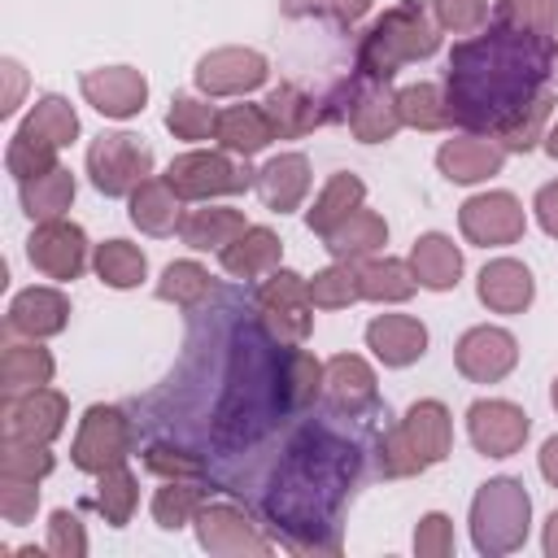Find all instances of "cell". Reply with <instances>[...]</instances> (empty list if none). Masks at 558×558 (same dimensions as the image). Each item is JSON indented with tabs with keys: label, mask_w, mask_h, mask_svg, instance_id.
Listing matches in <instances>:
<instances>
[{
	"label": "cell",
	"mask_w": 558,
	"mask_h": 558,
	"mask_svg": "<svg viewBox=\"0 0 558 558\" xmlns=\"http://www.w3.org/2000/svg\"><path fill=\"white\" fill-rule=\"evenodd\" d=\"M554 35L493 22L449 48L445 105L449 122L471 135H493L514 109L549 87L554 74Z\"/></svg>",
	"instance_id": "1"
},
{
	"label": "cell",
	"mask_w": 558,
	"mask_h": 558,
	"mask_svg": "<svg viewBox=\"0 0 558 558\" xmlns=\"http://www.w3.org/2000/svg\"><path fill=\"white\" fill-rule=\"evenodd\" d=\"M440 26L427 0L388 4L357 39V74L371 83H392V74L410 61H427L440 48Z\"/></svg>",
	"instance_id": "2"
},
{
	"label": "cell",
	"mask_w": 558,
	"mask_h": 558,
	"mask_svg": "<svg viewBox=\"0 0 558 558\" xmlns=\"http://www.w3.org/2000/svg\"><path fill=\"white\" fill-rule=\"evenodd\" d=\"M449 449H453V418L445 401L427 397V401H414L401 414V423L379 436V471L388 480H410L445 462Z\"/></svg>",
	"instance_id": "3"
},
{
	"label": "cell",
	"mask_w": 558,
	"mask_h": 558,
	"mask_svg": "<svg viewBox=\"0 0 558 558\" xmlns=\"http://www.w3.org/2000/svg\"><path fill=\"white\" fill-rule=\"evenodd\" d=\"M532 532V497L523 480L514 475H493L475 488L471 497V545L484 558H501L523 549Z\"/></svg>",
	"instance_id": "4"
},
{
	"label": "cell",
	"mask_w": 558,
	"mask_h": 558,
	"mask_svg": "<svg viewBox=\"0 0 558 558\" xmlns=\"http://www.w3.org/2000/svg\"><path fill=\"white\" fill-rule=\"evenodd\" d=\"M166 179L183 201H214V196L248 192L257 170L235 161V153H227V148H192V153H179L170 161Z\"/></svg>",
	"instance_id": "5"
},
{
	"label": "cell",
	"mask_w": 558,
	"mask_h": 558,
	"mask_svg": "<svg viewBox=\"0 0 558 558\" xmlns=\"http://www.w3.org/2000/svg\"><path fill=\"white\" fill-rule=\"evenodd\" d=\"M253 301H257L262 327H266L279 344H301V340H310V331H314V301H310L305 275H296V270H288V266H275V270L257 283Z\"/></svg>",
	"instance_id": "6"
},
{
	"label": "cell",
	"mask_w": 558,
	"mask_h": 558,
	"mask_svg": "<svg viewBox=\"0 0 558 558\" xmlns=\"http://www.w3.org/2000/svg\"><path fill=\"white\" fill-rule=\"evenodd\" d=\"M87 174L100 196H131L153 174V148L131 131H105L87 144Z\"/></svg>",
	"instance_id": "7"
},
{
	"label": "cell",
	"mask_w": 558,
	"mask_h": 558,
	"mask_svg": "<svg viewBox=\"0 0 558 558\" xmlns=\"http://www.w3.org/2000/svg\"><path fill=\"white\" fill-rule=\"evenodd\" d=\"M135 449V427L118 405H87L70 445V462L87 475H105L122 466Z\"/></svg>",
	"instance_id": "8"
},
{
	"label": "cell",
	"mask_w": 558,
	"mask_h": 558,
	"mask_svg": "<svg viewBox=\"0 0 558 558\" xmlns=\"http://www.w3.org/2000/svg\"><path fill=\"white\" fill-rule=\"evenodd\" d=\"M458 231L466 235V244L475 248H501L523 240L527 231V214L523 201L514 192H475L462 201L458 209Z\"/></svg>",
	"instance_id": "9"
},
{
	"label": "cell",
	"mask_w": 558,
	"mask_h": 558,
	"mask_svg": "<svg viewBox=\"0 0 558 558\" xmlns=\"http://www.w3.org/2000/svg\"><path fill=\"white\" fill-rule=\"evenodd\" d=\"M192 78H196V92L209 96V100H222V96H248V92H257V87L270 78V61H266L257 48L227 44V48L205 52V57L196 61Z\"/></svg>",
	"instance_id": "10"
},
{
	"label": "cell",
	"mask_w": 558,
	"mask_h": 558,
	"mask_svg": "<svg viewBox=\"0 0 558 558\" xmlns=\"http://www.w3.org/2000/svg\"><path fill=\"white\" fill-rule=\"evenodd\" d=\"M70 401L57 388H26V392H4L0 401V427L9 440H39L52 445L65 432Z\"/></svg>",
	"instance_id": "11"
},
{
	"label": "cell",
	"mask_w": 558,
	"mask_h": 558,
	"mask_svg": "<svg viewBox=\"0 0 558 558\" xmlns=\"http://www.w3.org/2000/svg\"><path fill=\"white\" fill-rule=\"evenodd\" d=\"M340 96H344L340 118L349 122L357 144H388L405 126L401 109H397V92H388V83H371L357 74L353 83L340 87Z\"/></svg>",
	"instance_id": "12"
},
{
	"label": "cell",
	"mask_w": 558,
	"mask_h": 558,
	"mask_svg": "<svg viewBox=\"0 0 558 558\" xmlns=\"http://www.w3.org/2000/svg\"><path fill=\"white\" fill-rule=\"evenodd\" d=\"M453 366L471 384H501L519 366V340L506 327H493V323L466 327L453 344Z\"/></svg>",
	"instance_id": "13"
},
{
	"label": "cell",
	"mask_w": 558,
	"mask_h": 558,
	"mask_svg": "<svg viewBox=\"0 0 558 558\" xmlns=\"http://www.w3.org/2000/svg\"><path fill=\"white\" fill-rule=\"evenodd\" d=\"M532 432V418L523 405L501 397H480L466 405V436L484 458H514Z\"/></svg>",
	"instance_id": "14"
},
{
	"label": "cell",
	"mask_w": 558,
	"mask_h": 558,
	"mask_svg": "<svg viewBox=\"0 0 558 558\" xmlns=\"http://www.w3.org/2000/svg\"><path fill=\"white\" fill-rule=\"evenodd\" d=\"M196 527V545L205 554H222V558H244V554H270V536L257 532V523L231 506V501H205L192 519Z\"/></svg>",
	"instance_id": "15"
},
{
	"label": "cell",
	"mask_w": 558,
	"mask_h": 558,
	"mask_svg": "<svg viewBox=\"0 0 558 558\" xmlns=\"http://www.w3.org/2000/svg\"><path fill=\"white\" fill-rule=\"evenodd\" d=\"M87 235L78 222H65V218H48V222H35L31 240H26V257L31 266L44 275V279H57V283H70L83 275L87 266Z\"/></svg>",
	"instance_id": "16"
},
{
	"label": "cell",
	"mask_w": 558,
	"mask_h": 558,
	"mask_svg": "<svg viewBox=\"0 0 558 558\" xmlns=\"http://www.w3.org/2000/svg\"><path fill=\"white\" fill-rule=\"evenodd\" d=\"M78 92H83V100H87L96 113L118 118V122L144 113V105H148V78H144L135 65H100V70H83Z\"/></svg>",
	"instance_id": "17"
},
{
	"label": "cell",
	"mask_w": 558,
	"mask_h": 558,
	"mask_svg": "<svg viewBox=\"0 0 558 558\" xmlns=\"http://www.w3.org/2000/svg\"><path fill=\"white\" fill-rule=\"evenodd\" d=\"M323 397L336 414H349V418H362L379 405V384H375V371L366 357L357 353H336L323 362Z\"/></svg>",
	"instance_id": "18"
},
{
	"label": "cell",
	"mask_w": 558,
	"mask_h": 558,
	"mask_svg": "<svg viewBox=\"0 0 558 558\" xmlns=\"http://www.w3.org/2000/svg\"><path fill=\"white\" fill-rule=\"evenodd\" d=\"M70 323V296L61 288H48V283H35V288H22L13 301H9V314H4V327L13 336H26V340H48V336H61Z\"/></svg>",
	"instance_id": "19"
},
{
	"label": "cell",
	"mask_w": 558,
	"mask_h": 558,
	"mask_svg": "<svg viewBox=\"0 0 558 558\" xmlns=\"http://www.w3.org/2000/svg\"><path fill=\"white\" fill-rule=\"evenodd\" d=\"M501 166H506V148L493 135H453L436 148V170L462 187L501 174Z\"/></svg>",
	"instance_id": "20"
},
{
	"label": "cell",
	"mask_w": 558,
	"mask_h": 558,
	"mask_svg": "<svg viewBox=\"0 0 558 558\" xmlns=\"http://www.w3.org/2000/svg\"><path fill=\"white\" fill-rule=\"evenodd\" d=\"M475 296L493 314H523L536 301V279L519 257H493L475 279Z\"/></svg>",
	"instance_id": "21"
},
{
	"label": "cell",
	"mask_w": 558,
	"mask_h": 558,
	"mask_svg": "<svg viewBox=\"0 0 558 558\" xmlns=\"http://www.w3.org/2000/svg\"><path fill=\"white\" fill-rule=\"evenodd\" d=\"M366 349L392 371L414 366L427 353V327L414 314H375L366 323Z\"/></svg>",
	"instance_id": "22"
},
{
	"label": "cell",
	"mask_w": 558,
	"mask_h": 558,
	"mask_svg": "<svg viewBox=\"0 0 558 558\" xmlns=\"http://www.w3.org/2000/svg\"><path fill=\"white\" fill-rule=\"evenodd\" d=\"M253 187H257L262 205L275 209V214L301 209V201H305V192H310V157H305V153H279V157H270V161L257 170Z\"/></svg>",
	"instance_id": "23"
},
{
	"label": "cell",
	"mask_w": 558,
	"mask_h": 558,
	"mask_svg": "<svg viewBox=\"0 0 558 558\" xmlns=\"http://www.w3.org/2000/svg\"><path fill=\"white\" fill-rule=\"evenodd\" d=\"M126 218L144 235H174L183 227V196L170 187V179L148 174L131 196H126Z\"/></svg>",
	"instance_id": "24"
},
{
	"label": "cell",
	"mask_w": 558,
	"mask_h": 558,
	"mask_svg": "<svg viewBox=\"0 0 558 558\" xmlns=\"http://www.w3.org/2000/svg\"><path fill=\"white\" fill-rule=\"evenodd\" d=\"M270 126H275V140H301L310 135L314 126H323L331 113L323 109V100H314L301 83H279L266 100H262Z\"/></svg>",
	"instance_id": "25"
},
{
	"label": "cell",
	"mask_w": 558,
	"mask_h": 558,
	"mask_svg": "<svg viewBox=\"0 0 558 558\" xmlns=\"http://www.w3.org/2000/svg\"><path fill=\"white\" fill-rule=\"evenodd\" d=\"M405 262H410V270H414V279H418V288H427V292H449V288H458V279H462V248H458L445 231L418 235Z\"/></svg>",
	"instance_id": "26"
},
{
	"label": "cell",
	"mask_w": 558,
	"mask_h": 558,
	"mask_svg": "<svg viewBox=\"0 0 558 558\" xmlns=\"http://www.w3.org/2000/svg\"><path fill=\"white\" fill-rule=\"evenodd\" d=\"M283 257V240L270 227H244L227 248H218V262L231 279H257L270 275Z\"/></svg>",
	"instance_id": "27"
},
{
	"label": "cell",
	"mask_w": 558,
	"mask_h": 558,
	"mask_svg": "<svg viewBox=\"0 0 558 558\" xmlns=\"http://www.w3.org/2000/svg\"><path fill=\"white\" fill-rule=\"evenodd\" d=\"M214 140H218V148H227V153L248 161V157H257L275 140V126H270L262 105H227V109H218Z\"/></svg>",
	"instance_id": "28"
},
{
	"label": "cell",
	"mask_w": 558,
	"mask_h": 558,
	"mask_svg": "<svg viewBox=\"0 0 558 558\" xmlns=\"http://www.w3.org/2000/svg\"><path fill=\"white\" fill-rule=\"evenodd\" d=\"M362 205H366V183H362L357 174L340 170V174H331V179L323 183V192H318L314 205L305 209V227L327 240V235H331L353 209H362Z\"/></svg>",
	"instance_id": "29"
},
{
	"label": "cell",
	"mask_w": 558,
	"mask_h": 558,
	"mask_svg": "<svg viewBox=\"0 0 558 558\" xmlns=\"http://www.w3.org/2000/svg\"><path fill=\"white\" fill-rule=\"evenodd\" d=\"M275 388L288 410H305L323 397V362L296 344H288L275 362Z\"/></svg>",
	"instance_id": "30"
},
{
	"label": "cell",
	"mask_w": 558,
	"mask_h": 558,
	"mask_svg": "<svg viewBox=\"0 0 558 558\" xmlns=\"http://www.w3.org/2000/svg\"><path fill=\"white\" fill-rule=\"evenodd\" d=\"M388 244V222H384V214H375V209H353L331 235H327V253L336 257V262H366V257H375L379 248Z\"/></svg>",
	"instance_id": "31"
},
{
	"label": "cell",
	"mask_w": 558,
	"mask_h": 558,
	"mask_svg": "<svg viewBox=\"0 0 558 558\" xmlns=\"http://www.w3.org/2000/svg\"><path fill=\"white\" fill-rule=\"evenodd\" d=\"M554 109H558V96L545 87V92L532 96L523 109H514V113L493 131V140H497L506 153H532V148L545 140V131H549V122H554Z\"/></svg>",
	"instance_id": "32"
},
{
	"label": "cell",
	"mask_w": 558,
	"mask_h": 558,
	"mask_svg": "<svg viewBox=\"0 0 558 558\" xmlns=\"http://www.w3.org/2000/svg\"><path fill=\"white\" fill-rule=\"evenodd\" d=\"M244 227H248V222H244L240 209H231V205H201V209L183 214L179 235H183V244L196 248V253H209V248L218 253V248H227Z\"/></svg>",
	"instance_id": "33"
},
{
	"label": "cell",
	"mask_w": 558,
	"mask_h": 558,
	"mask_svg": "<svg viewBox=\"0 0 558 558\" xmlns=\"http://www.w3.org/2000/svg\"><path fill=\"white\" fill-rule=\"evenodd\" d=\"M357 279H362V301H375V305H401L418 292L414 270L401 257H366L357 262Z\"/></svg>",
	"instance_id": "34"
},
{
	"label": "cell",
	"mask_w": 558,
	"mask_h": 558,
	"mask_svg": "<svg viewBox=\"0 0 558 558\" xmlns=\"http://www.w3.org/2000/svg\"><path fill=\"white\" fill-rule=\"evenodd\" d=\"M74 174L65 166L39 174V179H26L17 183V201H22V214L31 222H48V218H65V209L74 205Z\"/></svg>",
	"instance_id": "35"
},
{
	"label": "cell",
	"mask_w": 558,
	"mask_h": 558,
	"mask_svg": "<svg viewBox=\"0 0 558 558\" xmlns=\"http://www.w3.org/2000/svg\"><path fill=\"white\" fill-rule=\"evenodd\" d=\"M92 270H96V279H100L105 288L126 292V288H140V283H144L148 257H144V248L131 244V240H100V244L92 248Z\"/></svg>",
	"instance_id": "36"
},
{
	"label": "cell",
	"mask_w": 558,
	"mask_h": 558,
	"mask_svg": "<svg viewBox=\"0 0 558 558\" xmlns=\"http://www.w3.org/2000/svg\"><path fill=\"white\" fill-rule=\"evenodd\" d=\"M52 371H57V362L39 340L4 344V353H0V388L4 392L44 388V384H52Z\"/></svg>",
	"instance_id": "37"
},
{
	"label": "cell",
	"mask_w": 558,
	"mask_h": 558,
	"mask_svg": "<svg viewBox=\"0 0 558 558\" xmlns=\"http://www.w3.org/2000/svg\"><path fill=\"white\" fill-rule=\"evenodd\" d=\"M205 488L201 480H166L157 493H153V523L161 532H179L196 519V510L205 506Z\"/></svg>",
	"instance_id": "38"
},
{
	"label": "cell",
	"mask_w": 558,
	"mask_h": 558,
	"mask_svg": "<svg viewBox=\"0 0 558 558\" xmlns=\"http://www.w3.org/2000/svg\"><path fill=\"white\" fill-rule=\"evenodd\" d=\"M22 131H31V135H39V140H48L57 148H65V144L78 140V113H74V105L65 96H52L48 92V96H39L31 105V113L22 118Z\"/></svg>",
	"instance_id": "39"
},
{
	"label": "cell",
	"mask_w": 558,
	"mask_h": 558,
	"mask_svg": "<svg viewBox=\"0 0 558 558\" xmlns=\"http://www.w3.org/2000/svg\"><path fill=\"white\" fill-rule=\"evenodd\" d=\"M96 480H100V484H96L92 506L100 510V519H105L109 527H126L131 514H135V506H140V480L126 471V462L113 466V471H105V475H96Z\"/></svg>",
	"instance_id": "40"
},
{
	"label": "cell",
	"mask_w": 558,
	"mask_h": 558,
	"mask_svg": "<svg viewBox=\"0 0 558 558\" xmlns=\"http://www.w3.org/2000/svg\"><path fill=\"white\" fill-rule=\"evenodd\" d=\"M397 109H401V122L414 126V131L449 126V105H445V87L440 83H405L397 92Z\"/></svg>",
	"instance_id": "41"
},
{
	"label": "cell",
	"mask_w": 558,
	"mask_h": 558,
	"mask_svg": "<svg viewBox=\"0 0 558 558\" xmlns=\"http://www.w3.org/2000/svg\"><path fill=\"white\" fill-rule=\"evenodd\" d=\"M209 292H214V275L201 262H192V257L187 262H170L161 270V279H157V296L179 305V310H196Z\"/></svg>",
	"instance_id": "42"
},
{
	"label": "cell",
	"mask_w": 558,
	"mask_h": 558,
	"mask_svg": "<svg viewBox=\"0 0 558 558\" xmlns=\"http://www.w3.org/2000/svg\"><path fill=\"white\" fill-rule=\"evenodd\" d=\"M310 283V301L314 310H349L353 301H362V279H357V262H331L323 266Z\"/></svg>",
	"instance_id": "43"
},
{
	"label": "cell",
	"mask_w": 558,
	"mask_h": 558,
	"mask_svg": "<svg viewBox=\"0 0 558 558\" xmlns=\"http://www.w3.org/2000/svg\"><path fill=\"white\" fill-rule=\"evenodd\" d=\"M57 144H48V140H39V135H31V131H13V140H9V148H4V166H9V174L17 179V183H26V179H39V174H48V170H57L61 161H57Z\"/></svg>",
	"instance_id": "44"
},
{
	"label": "cell",
	"mask_w": 558,
	"mask_h": 558,
	"mask_svg": "<svg viewBox=\"0 0 558 558\" xmlns=\"http://www.w3.org/2000/svg\"><path fill=\"white\" fill-rule=\"evenodd\" d=\"M166 131L174 140H187V144H201L218 131V109L201 96H174L170 109H166Z\"/></svg>",
	"instance_id": "45"
},
{
	"label": "cell",
	"mask_w": 558,
	"mask_h": 558,
	"mask_svg": "<svg viewBox=\"0 0 558 558\" xmlns=\"http://www.w3.org/2000/svg\"><path fill=\"white\" fill-rule=\"evenodd\" d=\"M493 17L506 26L554 35L558 31V0H493Z\"/></svg>",
	"instance_id": "46"
},
{
	"label": "cell",
	"mask_w": 558,
	"mask_h": 558,
	"mask_svg": "<svg viewBox=\"0 0 558 558\" xmlns=\"http://www.w3.org/2000/svg\"><path fill=\"white\" fill-rule=\"evenodd\" d=\"M52 466H57V458H52L48 445H39V440H9V436H4V445H0V471H4V475L44 480Z\"/></svg>",
	"instance_id": "47"
},
{
	"label": "cell",
	"mask_w": 558,
	"mask_h": 558,
	"mask_svg": "<svg viewBox=\"0 0 558 558\" xmlns=\"http://www.w3.org/2000/svg\"><path fill=\"white\" fill-rule=\"evenodd\" d=\"M427 4H432L436 26L449 35H475L488 26V13H493L488 0H427Z\"/></svg>",
	"instance_id": "48"
},
{
	"label": "cell",
	"mask_w": 558,
	"mask_h": 558,
	"mask_svg": "<svg viewBox=\"0 0 558 558\" xmlns=\"http://www.w3.org/2000/svg\"><path fill=\"white\" fill-rule=\"evenodd\" d=\"M144 466L161 480H205V458H196L192 449H179V445H148Z\"/></svg>",
	"instance_id": "49"
},
{
	"label": "cell",
	"mask_w": 558,
	"mask_h": 558,
	"mask_svg": "<svg viewBox=\"0 0 558 558\" xmlns=\"http://www.w3.org/2000/svg\"><path fill=\"white\" fill-rule=\"evenodd\" d=\"M283 17H327L336 26H353L371 13V0H279Z\"/></svg>",
	"instance_id": "50"
},
{
	"label": "cell",
	"mask_w": 558,
	"mask_h": 558,
	"mask_svg": "<svg viewBox=\"0 0 558 558\" xmlns=\"http://www.w3.org/2000/svg\"><path fill=\"white\" fill-rule=\"evenodd\" d=\"M39 510V480H22V475H4L0 471V514L4 523L22 527L31 523Z\"/></svg>",
	"instance_id": "51"
},
{
	"label": "cell",
	"mask_w": 558,
	"mask_h": 558,
	"mask_svg": "<svg viewBox=\"0 0 558 558\" xmlns=\"http://www.w3.org/2000/svg\"><path fill=\"white\" fill-rule=\"evenodd\" d=\"M44 549L52 558H83L87 554V532H83V523H78L74 510H52L48 514V541H44Z\"/></svg>",
	"instance_id": "52"
},
{
	"label": "cell",
	"mask_w": 558,
	"mask_h": 558,
	"mask_svg": "<svg viewBox=\"0 0 558 558\" xmlns=\"http://www.w3.org/2000/svg\"><path fill=\"white\" fill-rule=\"evenodd\" d=\"M414 554L418 558H449L453 554V519L440 510H427L414 527Z\"/></svg>",
	"instance_id": "53"
},
{
	"label": "cell",
	"mask_w": 558,
	"mask_h": 558,
	"mask_svg": "<svg viewBox=\"0 0 558 558\" xmlns=\"http://www.w3.org/2000/svg\"><path fill=\"white\" fill-rule=\"evenodd\" d=\"M532 214H536L541 231H545L549 240H558V179H549V183L536 187V196H532Z\"/></svg>",
	"instance_id": "54"
},
{
	"label": "cell",
	"mask_w": 558,
	"mask_h": 558,
	"mask_svg": "<svg viewBox=\"0 0 558 558\" xmlns=\"http://www.w3.org/2000/svg\"><path fill=\"white\" fill-rule=\"evenodd\" d=\"M0 70L9 74V92H4V100H0V118H13V109H17V96H22V83H26V74H22V65H17L13 57H4V61H0Z\"/></svg>",
	"instance_id": "55"
},
{
	"label": "cell",
	"mask_w": 558,
	"mask_h": 558,
	"mask_svg": "<svg viewBox=\"0 0 558 558\" xmlns=\"http://www.w3.org/2000/svg\"><path fill=\"white\" fill-rule=\"evenodd\" d=\"M536 466H541L545 484H549V488H558V436H549V440L541 445V453H536Z\"/></svg>",
	"instance_id": "56"
},
{
	"label": "cell",
	"mask_w": 558,
	"mask_h": 558,
	"mask_svg": "<svg viewBox=\"0 0 558 558\" xmlns=\"http://www.w3.org/2000/svg\"><path fill=\"white\" fill-rule=\"evenodd\" d=\"M541 549H545V558H558V510L545 519V536H541Z\"/></svg>",
	"instance_id": "57"
},
{
	"label": "cell",
	"mask_w": 558,
	"mask_h": 558,
	"mask_svg": "<svg viewBox=\"0 0 558 558\" xmlns=\"http://www.w3.org/2000/svg\"><path fill=\"white\" fill-rule=\"evenodd\" d=\"M541 148H545V153L558 161V118L549 122V131H545V140H541Z\"/></svg>",
	"instance_id": "58"
},
{
	"label": "cell",
	"mask_w": 558,
	"mask_h": 558,
	"mask_svg": "<svg viewBox=\"0 0 558 558\" xmlns=\"http://www.w3.org/2000/svg\"><path fill=\"white\" fill-rule=\"evenodd\" d=\"M549 405L558 410V375H554V384H549Z\"/></svg>",
	"instance_id": "59"
},
{
	"label": "cell",
	"mask_w": 558,
	"mask_h": 558,
	"mask_svg": "<svg viewBox=\"0 0 558 558\" xmlns=\"http://www.w3.org/2000/svg\"><path fill=\"white\" fill-rule=\"evenodd\" d=\"M554 74H558V48H554Z\"/></svg>",
	"instance_id": "60"
}]
</instances>
